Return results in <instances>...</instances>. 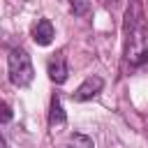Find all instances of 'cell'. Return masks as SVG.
I'll list each match as a JSON object with an SVG mask.
<instances>
[{
	"mask_svg": "<svg viewBox=\"0 0 148 148\" xmlns=\"http://www.w3.org/2000/svg\"><path fill=\"white\" fill-rule=\"evenodd\" d=\"M123 30H125V60L136 67L148 62V21L143 18L139 0L130 2Z\"/></svg>",
	"mask_w": 148,
	"mask_h": 148,
	"instance_id": "1",
	"label": "cell"
},
{
	"mask_svg": "<svg viewBox=\"0 0 148 148\" xmlns=\"http://www.w3.org/2000/svg\"><path fill=\"white\" fill-rule=\"evenodd\" d=\"M7 69H9V81L18 88H25L32 83L35 69H32V60L23 49H12L7 56Z\"/></svg>",
	"mask_w": 148,
	"mask_h": 148,
	"instance_id": "2",
	"label": "cell"
},
{
	"mask_svg": "<svg viewBox=\"0 0 148 148\" xmlns=\"http://www.w3.org/2000/svg\"><path fill=\"white\" fill-rule=\"evenodd\" d=\"M102 88H104V81H102L99 76H88V79L76 88L74 99H76V102H88V99H92Z\"/></svg>",
	"mask_w": 148,
	"mask_h": 148,
	"instance_id": "3",
	"label": "cell"
},
{
	"mask_svg": "<svg viewBox=\"0 0 148 148\" xmlns=\"http://www.w3.org/2000/svg\"><path fill=\"white\" fill-rule=\"evenodd\" d=\"M46 69H49V79H51L53 83H65L67 76H69V67H67V62H65V56H60V53L49 60Z\"/></svg>",
	"mask_w": 148,
	"mask_h": 148,
	"instance_id": "4",
	"label": "cell"
},
{
	"mask_svg": "<svg viewBox=\"0 0 148 148\" xmlns=\"http://www.w3.org/2000/svg\"><path fill=\"white\" fill-rule=\"evenodd\" d=\"M32 39H35L39 46L51 44V39H53V25H51V21H46V18L37 21V25L32 28Z\"/></svg>",
	"mask_w": 148,
	"mask_h": 148,
	"instance_id": "5",
	"label": "cell"
},
{
	"mask_svg": "<svg viewBox=\"0 0 148 148\" xmlns=\"http://www.w3.org/2000/svg\"><path fill=\"white\" fill-rule=\"evenodd\" d=\"M65 120H67V116H65V111H62L60 97H58V95H53V97H51V111H49V123H51V127H60V125H65Z\"/></svg>",
	"mask_w": 148,
	"mask_h": 148,
	"instance_id": "6",
	"label": "cell"
},
{
	"mask_svg": "<svg viewBox=\"0 0 148 148\" xmlns=\"http://www.w3.org/2000/svg\"><path fill=\"white\" fill-rule=\"evenodd\" d=\"M65 148H95V143H92L90 136H86V134H81V132H74V134H69Z\"/></svg>",
	"mask_w": 148,
	"mask_h": 148,
	"instance_id": "7",
	"label": "cell"
},
{
	"mask_svg": "<svg viewBox=\"0 0 148 148\" xmlns=\"http://www.w3.org/2000/svg\"><path fill=\"white\" fill-rule=\"evenodd\" d=\"M69 7H72V12H74L76 16H83V14H88L90 2H88V0H69Z\"/></svg>",
	"mask_w": 148,
	"mask_h": 148,
	"instance_id": "8",
	"label": "cell"
},
{
	"mask_svg": "<svg viewBox=\"0 0 148 148\" xmlns=\"http://www.w3.org/2000/svg\"><path fill=\"white\" fill-rule=\"evenodd\" d=\"M9 120H12V106L5 102L2 104V123H9Z\"/></svg>",
	"mask_w": 148,
	"mask_h": 148,
	"instance_id": "9",
	"label": "cell"
},
{
	"mask_svg": "<svg viewBox=\"0 0 148 148\" xmlns=\"http://www.w3.org/2000/svg\"><path fill=\"white\" fill-rule=\"evenodd\" d=\"M113 2H116V0H104V5H113Z\"/></svg>",
	"mask_w": 148,
	"mask_h": 148,
	"instance_id": "10",
	"label": "cell"
}]
</instances>
